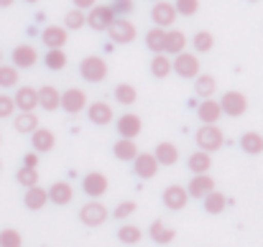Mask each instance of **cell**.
I'll return each instance as SVG.
<instances>
[{"label": "cell", "instance_id": "24", "mask_svg": "<svg viewBox=\"0 0 263 247\" xmlns=\"http://www.w3.org/2000/svg\"><path fill=\"white\" fill-rule=\"evenodd\" d=\"M112 156H115L118 161H123V163H130V161L138 156L136 140H133V138H120V140L112 146Z\"/></svg>", "mask_w": 263, "mask_h": 247}, {"label": "cell", "instance_id": "42", "mask_svg": "<svg viewBox=\"0 0 263 247\" xmlns=\"http://www.w3.org/2000/svg\"><path fill=\"white\" fill-rule=\"evenodd\" d=\"M23 245V237H21V232L18 230H3L0 232V247H21Z\"/></svg>", "mask_w": 263, "mask_h": 247}, {"label": "cell", "instance_id": "10", "mask_svg": "<svg viewBox=\"0 0 263 247\" xmlns=\"http://www.w3.org/2000/svg\"><path fill=\"white\" fill-rule=\"evenodd\" d=\"M151 18H154V26H159V28H169V26H174V20H176L174 3L156 0L154 8H151Z\"/></svg>", "mask_w": 263, "mask_h": 247}, {"label": "cell", "instance_id": "8", "mask_svg": "<svg viewBox=\"0 0 263 247\" xmlns=\"http://www.w3.org/2000/svg\"><path fill=\"white\" fill-rule=\"evenodd\" d=\"M115 20V13L110 5H92L87 10V26L92 31H107V26Z\"/></svg>", "mask_w": 263, "mask_h": 247}, {"label": "cell", "instance_id": "44", "mask_svg": "<svg viewBox=\"0 0 263 247\" xmlns=\"http://www.w3.org/2000/svg\"><path fill=\"white\" fill-rule=\"evenodd\" d=\"M176 15H194L199 10V0H176Z\"/></svg>", "mask_w": 263, "mask_h": 247}, {"label": "cell", "instance_id": "37", "mask_svg": "<svg viewBox=\"0 0 263 247\" xmlns=\"http://www.w3.org/2000/svg\"><path fill=\"white\" fill-rule=\"evenodd\" d=\"M192 46H194L197 54H207V51H212V46H215V36H212L210 31H197L194 38H192Z\"/></svg>", "mask_w": 263, "mask_h": 247}, {"label": "cell", "instance_id": "19", "mask_svg": "<svg viewBox=\"0 0 263 247\" xmlns=\"http://www.w3.org/2000/svg\"><path fill=\"white\" fill-rule=\"evenodd\" d=\"M57 146V135L49 130V128H36L33 133H31V148L36 151V153H46V151H51Z\"/></svg>", "mask_w": 263, "mask_h": 247}, {"label": "cell", "instance_id": "12", "mask_svg": "<svg viewBox=\"0 0 263 247\" xmlns=\"http://www.w3.org/2000/svg\"><path fill=\"white\" fill-rule=\"evenodd\" d=\"M141 128H143V122H141V117L136 112H125V115H120L115 120V130H118L120 138H133L136 140L138 133H141Z\"/></svg>", "mask_w": 263, "mask_h": 247}, {"label": "cell", "instance_id": "27", "mask_svg": "<svg viewBox=\"0 0 263 247\" xmlns=\"http://www.w3.org/2000/svg\"><path fill=\"white\" fill-rule=\"evenodd\" d=\"M148 235H151V240L156 242V245H172L176 237V232L172 227H166L161 219H156L151 227H148Z\"/></svg>", "mask_w": 263, "mask_h": 247}, {"label": "cell", "instance_id": "49", "mask_svg": "<svg viewBox=\"0 0 263 247\" xmlns=\"http://www.w3.org/2000/svg\"><path fill=\"white\" fill-rule=\"evenodd\" d=\"M13 3H15V0H0V8H10Z\"/></svg>", "mask_w": 263, "mask_h": 247}, {"label": "cell", "instance_id": "2", "mask_svg": "<svg viewBox=\"0 0 263 247\" xmlns=\"http://www.w3.org/2000/svg\"><path fill=\"white\" fill-rule=\"evenodd\" d=\"M199 59H197V54H192V51H179L174 59H172V72H176L181 79H194L197 74H199Z\"/></svg>", "mask_w": 263, "mask_h": 247}, {"label": "cell", "instance_id": "33", "mask_svg": "<svg viewBox=\"0 0 263 247\" xmlns=\"http://www.w3.org/2000/svg\"><path fill=\"white\" fill-rule=\"evenodd\" d=\"M136 99H138V92H136V87L128 82L118 84L115 87V102H120L123 107H130V105H136Z\"/></svg>", "mask_w": 263, "mask_h": 247}, {"label": "cell", "instance_id": "29", "mask_svg": "<svg viewBox=\"0 0 263 247\" xmlns=\"http://www.w3.org/2000/svg\"><path fill=\"white\" fill-rule=\"evenodd\" d=\"M240 148L248 153V156H258L263 153V135L256 133V130H248L240 135Z\"/></svg>", "mask_w": 263, "mask_h": 247}, {"label": "cell", "instance_id": "21", "mask_svg": "<svg viewBox=\"0 0 263 247\" xmlns=\"http://www.w3.org/2000/svg\"><path fill=\"white\" fill-rule=\"evenodd\" d=\"M13 102L21 112H33V107H39V94H36L33 87H18Z\"/></svg>", "mask_w": 263, "mask_h": 247}, {"label": "cell", "instance_id": "53", "mask_svg": "<svg viewBox=\"0 0 263 247\" xmlns=\"http://www.w3.org/2000/svg\"><path fill=\"white\" fill-rule=\"evenodd\" d=\"M151 3H156V0H151Z\"/></svg>", "mask_w": 263, "mask_h": 247}, {"label": "cell", "instance_id": "17", "mask_svg": "<svg viewBox=\"0 0 263 247\" xmlns=\"http://www.w3.org/2000/svg\"><path fill=\"white\" fill-rule=\"evenodd\" d=\"M36 61H39V54L33 46L21 44L13 49V67L15 69H31V67H36Z\"/></svg>", "mask_w": 263, "mask_h": 247}, {"label": "cell", "instance_id": "54", "mask_svg": "<svg viewBox=\"0 0 263 247\" xmlns=\"http://www.w3.org/2000/svg\"><path fill=\"white\" fill-rule=\"evenodd\" d=\"M0 168H3V163H0Z\"/></svg>", "mask_w": 263, "mask_h": 247}, {"label": "cell", "instance_id": "30", "mask_svg": "<svg viewBox=\"0 0 263 247\" xmlns=\"http://www.w3.org/2000/svg\"><path fill=\"white\" fill-rule=\"evenodd\" d=\"M151 74L156 77V79H164V77H169L172 74V56L169 54H154V59H151Z\"/></svg>", "mask_w": 263, "mask_h": 247}, {"label": "cell", "instance_id": "16", "mask_svg": "<svg viewBox=\"0 0 263 247\" xmlns=\"http://www.w3.org/2000/svg\"><path fill=\"white\" fill-rule=\"evenodd\" d=\"M130 163H133V171L138 178H154L159 173V163H156L154 153H138Z\"/></svg>", "mask_w": 263, "mask_h": 247}, {"label": "cell", "instance_id": "48", "mask_svg": "<svg viewBox=\"0 0 263 247\" xmlns=\"http://www.w3.org/2000/svg\"><path fill=\"white\" fill-rule=\"evenodd\" d=\"M72 3H74V8H80V10H89L97 0H72Z\"/></svg>", "mask_w": 263, "mask_h": 247}, {"label": "cell", "instance_id": "43", "mask_svg": "<svg viewBox=\"0 0 263 247\" xmlns=\"http://www.w3.org/2000/svg\"><path fill=\"white\" fill-rule=\"evenodd\" d=\"M110 8H112L115 18H125V15L136 8V0H112V3H110Z\"/></svg>", "mask_w": 263, "mask_h": 247}, {"label": "cell", "instance_id": "4", "mask_svg": "<svg viewBox=\"0 0 263 247\" xmlns=\"http://www.w3.org/2000/svg\"><path fill=\"white\" fill-rule=\"evenodd\" d=\"M107 217H110L107 207L100 204L97 199H89L87 204H82V209H80V222L87 224V227H100V224H105Z\"/></svg>", "mask_w": 263, "mask_h": 247}, {"label": "cell", "instance_id": "32", "mask_svg": "<svg viewBox=\"0 0 263 247\" xmlns=\"http://www.w3.org/2000/svg\"><path fill=\"white\" fill-rule=\"evenodd\" d=\"M189 171L192 173H210V168H212V156L207 153V151H194L192 156H189Z\"/></svg>", "mask_w": 263, "mask_h": 247}, {"label": "cell", "instance_id": "15", "mask_svg": "<svg viewBox=\"0 0 263 247\" xmlns=\"http://www.w3.org/2000/svg\"><path fill=\"white\" fill-rule=\"evenodd\" d=\"M67 38H69V31L64 26H46L41 31V41L46 49H62L67 46Z\"/></svg>", "mask_w": 263, "mask_h": 247}, {"label": "cell", "instance_id": "38", "mask_svg": "<svg viewBox=\"0 0 263 247\" xmlns=\"http://www.w3.org/2000/svg\"><path fill=\"white\" fill-rule=\"evenodd\" d=\"M67 54H64V49H49L46 51V56H44V64L49 67V69H54V72H59V69H64L67 67Z\"/></svg>", "mask_w": 263, "mask_h": 247}, {"label": "cell", "instance_id": "22", "mask_svg": "<svg viewBox=\"0 0 263 247\" xmlns=\"http://www.w3.org/2000/svg\"><path fill=\"white\" fill-rule=\"evenodd\" d=\"M36 94H39V107H44V110H49V112L59 110L62 92H59L54 84H44V87H39V89H36Z\"/></svg>", "mask_w": 263, "mask_h": 247}, {"label": "cell", "instance_id": "45", "mask_svg": "<svg viewBox=\"0 0 263 247\" xmlns=\"http://www.w3.org/2000/svg\"><path fill=\"white\" fill-rule=\"evenodd\" d=\"M136 209H138V204H136V201H120V204L112 209V217H115V219H128Z\"/></svg>", "mask_w": 263, "mask_h": 247}, {"label": "cell", "instance_id": "51", "mask_svg": "<svg viewBox=\"0 0 263 247\" xmlns=\"http://www.w3.org/2000/svg\"><path fill=\"white\" fill-rule=\"evenodd\" d=\"M0 64H3V51H0Z\"/></svg>", "mask_w": 263, "mask_h": 247}, {"label": "cell", "instance_id": "7", "mask_svg": "<svg viewBox=\"0 0 263 247\" xmlns=\"http://www.w3.org/2000/svg\"><path fill=\"white\" fill-rule=\"evenodd\" d=\"M59 107H62L64 112H69V115H77V112H82V110L87 107V94H85V89H80V87H72V89L62 92Z\"/></svg>", "mask_w": 263, "mask_h": 247}, {"label": "cell", "instance_id": "14", "mask_svg": "<svg viewBox=\"0 0 263 247\" xmlns=\"http://www.w3.org/2000/svg\"><path fill=\"white\" fill-rule=\"evenodd\" d=\"M197 117H199V122H202V125H217V122H220V117H222L220 102H217V99H212V97L202 99V102L197 105Z\"/></svg>", "mask_w": 263, "mask_h": 247}, {"label": "cell", "instance_id": "26", "mask_svg": "<svg viewBox=\"0 0 263 247\" xmlns=\"http://www.w3.org/2000/svg\"><path fill=\"white\" fill-rule=\"evenodd\" d=\"M154 158H156V163L159 166H174L176 161H179V148H176L174 143L164 140V143H159V146H156Z\"/></svg>", "mask_w": 263, "mask_h": 247}, {"label": "cell", "instance_id": "11", "mask_svg": "<svg viewBox=\"0 0 263 247\" xmlns=\"http://www.w3.org/2000/svg\"><path fill=\"white\" fill-rule=\"evenodd\" d=\"M82 189H85V194H87L89 199H100V196L110 189V181H107L105 173L92 171V173H87V176L82 178Z\"/></svg>", "mask_w": 263, "mask_h": 247}, {"label": "cell", "instance_id": "35", "mask_svg": "<svg viewBox=\"0 0 263 247\" xmlns=\"http://www.w3.org/2000/svg\"><path fill=\"white\" fill-rule=\"evenodd\" d=\"M164 38H166V28L154 26V28L146 33V49H151L154 54H161V51H164Z\"/></svg>", "mask_w": 263, "mask_h": 247}, {"label": "cell", "instance_id": "39", "mask_svg": "<svg viewBox=\"0 0 263 247\" xmlns=\"http://www.w3.org/2000/svg\"><path fill=\"white\" fill-rule=\"evenodd\" d=\"M141 237H143V232H141L136 224H123V227L118 230V240H120L123 245H138Z\"/></svg>", "mask_w": 263, "mask_h": 247}, {"label": "cell", "instance_id": "3", "mask_svg": "<svg viewBox=\"0 0 263 247\" xmlns=\"http://www.w3.org/2000/svg\"><path fill=\"white\" fill-rule=\"evenodd\" d=\"M222 143H225V135H222V130L217 125H202L197 130V146H199V151L215 153V151L222 148Z\"/></svg>", "mask_w": 263, "mask_h": 247}, {"label": "cell", "instance_id": "41", "mask_svg": "<svg viewBox=\"0 0 263 247\" xmlns=\"http://www.w3.org/2000/svg\"><path fill=\"white\" fill-rule=\"evenodd\" d=\"M15 84H18V69L0 64V87H3V89H10V87H15Z\"/></svg>", "mask_w": 263, "mask_h": 247}, {"label": "cell", "instance_id": "20", "mask_svg": "<svg viewBox=\"0 0 263 247\" xmlns=\"http://www.w3.org/2000/svg\"><path fill=\"white\" fill-rule=\"evenodd\" d=\"M85 110H87V117L92 125H110L112 117H115V115H112V107H110L107 102H92Z\"/></svg>", "mask_w": 263, "mask_h": 247}, {"label": "cell", "instance_id": "25", "mask_svg": "<svg viewBox=\"0 0 263 247\" xmlns=\"http://www.w3.org/2000/svg\"><path fill=\"white\" fill-rule=\"evenodd\" d=\"M186 49V33L184 31H176V28H166V38H164V54L169 56H176L179 51Z\"/></svg>", "mask_w": 263, "mask_h": 247}, {"label": "cell", "instance_id": "46", "mask_svg": "<svg viewBox=\"0 0 263 247\" xmlns=\"http://www.w3.org/2000/svg\"><path fill=\"white\" fill-rule=\"evenodd\" d=\"M13 110H15V102H13V97H8V94H0V117H10V115H13Z\"/></svg>", "mask_w": 263, "mask_h": 247}, {"label": "cell", "instance_id": "9", "mask_svg": "<svg viewBox=\"0 0 263 247\" xmlns=\"http://www.w3.org/2000/svg\"><path fill=\"white\" fill-rule=\"evenodd\" d=\"M215 189H217V183H215V178L210 173H194V178L186 186V194H189V199H204Z\"/></svg>", "mask_w": 263, "mask_h": 247}, {"label": "cell", "instance_id": "52", "mask_svg": "<svg viewBox=\"0 0 263 247\" xmlns=\"http://www.w3.org/2000/svg\"><path fill=\"white\" fill-rule=\"evenodd\" d=\"M248 3H258V0H248Z\"/></svg>", "mask_w": 263, "mask_h": 247}, {"label": "cell", "instance_id": "40", "mask_svg": "<svg viewBox=\"0 0 263 247\" xmlns=\"http://www.w3.org/2000/svg\"><path fill=\"white\" fill-rule=\"evenodd\" d=\"M15 181L21 183V186H36L39 183V171L36 168H31V166H23V168H18V173H15Z\"/></svg>", "mask_w": 263, "mask_h": 247}, {"label": "cell", "instance_id": "36", "mask_svg": "<svg viewBox=\"0 0 263 247\" xmlns=\"http://www.w3.org/2000/svg\"><path fill=\"white\" fill-rule=\"evenodd\" d=\"M15 130L18 133H23V135H31L36 128H39V117L33 115V112H21L18 117H15Z\"/></svg>", "mask_w": 263, "mask_h": 247}, {"label": "cell", "instance_id": "50", "mask_svg": "<svg viewBox=\"0 0 263 247\" xmlns=\"http://www.w3.org/2000/svg\"><path fill=\"white\" fill-rule=\"evenodd\" d=\"M23 3H39V0H23Z\"/></svg>", "mask_w": 263, "mask_h": 247}, {"label": "cell", "instance_id": "31", "mask_svg": "<svg viewBox=\"0 0 263 247\" xmlns=\"http://www.w3.org/2000/svg\"><path fill=\"white\" fill-rule=\"evenodd\" d=\"M202 201H204V212H207V214H220V212H225V207H228V196H225L222 191H217V189L210 191Z\"/></svg>", "mask_w": 263, "mask_h": 247}, {"label": "cell", "instance_id": "5", "mask_svg": "<svg viewBox=\"0 0 263 247\" xmlns=\"http://www.w3.org/2000/svg\"><path fill=\"white\" fill-rule=\"evenodd\" d=\"M220 110H222V115L240 117V115H246V110H248V97H246L243 92L230 89V92H225V94L220 97Z\"/></svg>", "mask_w": 263, "mask_h": 247}, {"label": "cell", "instance_id": "28", "mask_svg": "<svg viewBox=\"0 0 263 247\" xmlns=\"http://www.w3.org/2000/svg\"><path fill=\"white\" fill-rule=\"evenodd\" d=\"M215 89H217V79H215L212 74H197V77H194V94H197L199 99L212 97Z\"/></svg>", "mask_w": 263, "mask_h": 247}, {"label": "cell", "instance_id": "47", "mask_svg": "<svg viewBox=\"0 0 263 247\" xmlns=\"http://www.w3.org/2000/svg\"><path fill=\"white\" fill-rule=\"evenodd\" d=\"M23 166H31V168H36V166H39V153H36V151L26 153V156H23Z\"/></svg>", "mask_w": 263, "mask_h": 247}, {"label": "cell", "instance_id": "55", "mask_svg": "<svg viewBox=\"0 0 263 247\" xmlns=\"http://www.w3.org/2000/svg\"><path fill=\"white\" fill-rule=\"evenodd\" d=\"M0 140H3V138H0Z\"/></svg>", "mask_w": 263, "mask_h": 247}, {"label": "cell", "instance_id": "23", "mask_svg": "<svg viewBox=\"0 0 263 247\" xmlns=\"http://www.w3.org/2000/svg\"><path fill=\"white\" fill-rule=\"evenodd\" d=\"M23 204H26V209H31V212L44 209V207L49 204L46 189H41L39 183H36V186H28V189H26V196H23Z\"/></svg>", "mask_w": 263, "mask_h": 247}, {"label": "cell", "instance_id": "6", "mask_svg": "<svg viewBox=\"0 0 263 247\" xmlns=\"http://www.w3.org/2000/svg\"><path fill=\"white\" fill-rule=\"evenodd\" d=\"M136 33H138V28H136V23H130L128 18H115V20L107 26V36H110L115 44H130V41H136Z\"/></svg>", "mask_w": 263, "mask_h": 247}, {"label": "cell", "instance_id": "1", "mask_svg": "<svg viewBox=\"0 0 263 247\" xmlns=\"http://www.w3.org/2000/svg\"><path fill=\"white\" fill-rule=\"evenodd\" d=\"M80 77L89 84L105 82V77H107V61L102 56H85L82 64H80Z\"/></svg>", "mask_w": 263, "mask_h": 247}, {"label": "cell", "instance_id": "18", "mask_svg": "<svg viewBox=\"0 0 263 247\" xmlns=\"http://www.w3.org/2000/svg\"><path fill=\"white\" fill-rule=\"evenodd\" d=\"M46 194H49V201H54L57 207H67V204H72V199H74V189H72V183H67V181L51 183Z\"/></svg>", "mask_w": 263, "mask_h": 247}, {"label": "cell", "instance_id": "13", "mask_svg": "<svg viewBox=\"0 0 263 247\" xmlns=\"http://www.w3.org/2000/svg\"><path fill=\"white\" fill-rule=\"evenodd\" d=\"M186 204H189L186 186L172 183V186H166V189H164V207H166V209H172V212H181Z\"/></svg>", "mask_w": 263, "mask_h": 247}, {"label": "cell", "instance_id": "34", "mask_svg": "<svg viewBox=\"0 0 263 247\" xmlns=\"http://www.w3.org/2000/svg\"><path fill=\"white\" fill-rule=\"evenodd\" d=\"M87 26V10H80V8H72L67 15H64V28L67 31H80Z\"/></svg>", "mask_w": 263, "mask_h": 247}]
</instances>
